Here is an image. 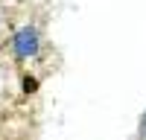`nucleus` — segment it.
Returning <instances> with one entry per match:
<instances>
[{
	"label": "nucleus",
	"instance_id": "f257e3e1",
	"mask_svg": "<svg viewBox=\"0 0 146 140\" xmlns=\"http://www.w3.org/2000/svg\"><path fill=\"white\" fill-rule=\"evenodd\" d=\"M12 47H15V55L18 58H32L38 55V32L32 26H23L15 32V38H12Z\"/></svg>",
	"mask_w": 146,
	"mask_h": 140
},
{
	"label": "nucleus",
	"instance_id": "f03ea898",
	"mask_svg": "<svg viewBox=\"0 0 146 140\" xmlns=\"http://www.w3.org/2000/svg\"><path fill=\"white\" fill-rule=\"evenodd\" d=\"M143 134H146V125H143Z\"/></svg>",
	"mask_w": 146,
	"mask_h": 140
}]
</instances>
